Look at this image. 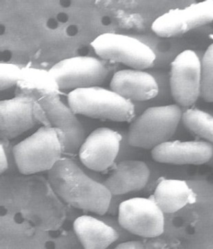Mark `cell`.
I'll return each instance as SVG.
<instances>
[{
    "instance_id": "1",
    "label": "cell",
    "mask_w": 213,
    "mask_h": 249,
    "mask_svg": "<svg viewBox=\"0 0 213 249\" xmlns=\"http://www.w3.org/2000/svg\"><path fill=\"white\" fill-rule=\"evenodd\" d=\"M96 174L73 159L61 158L48 171V180L54 192L70 205L103 215L107 213L112 195L95 179Z\"/></svg>"
},
{
    "instance_id": "2",
    "label": "cell",
    "mask_w": 213,
    "mask_h": 249,
    "mask_svg": "<svg viewBox=\"0 0 213 249\" xmlns=\"http://www.w3.org/2000/svg\"><path fill=\"white\" fill-rule=\"evenodd\" d=\"M65 134L56 127L44 125L13 147L20 173L30 175L49 171L64 154Z\"/></svg>"
},
{
    "instance_id": "3",
    "label": "cell",
    "mask_w": 213,
    "mask_h": 249,
    "mask_svg": "<svg viewBox=\"0 0 213 249\" xmlns=\"http://www.w3.org/2000/svg\"><path fill=\"white\" fill-rule=\"evenodd\" d=\"M68 101L74 114L92 119L132 122L136 115L134 102L100 86L73 89Z\"/></svg>"
},
{
    "instance_id": "4",
    "label": "cell",
    "mask_w": 213,
    "mask_h": 249,
    "mask_svg": "<svg viewBox=\"0 0 213 249\" xmlns=\"http://www.w3.org/2000/svg\"><path fill=\"white\" fill-rule=\"evenodd\" d=\"M182 117V109L178 105L149 107L129 125L126 134L129 145L154 149L172 137Z\"/></svg>"
},
{
    "instance_id": "5",
    "label": "cell",
    "mask_w": 213,
    "mask_h": 249,
    "mask_svg": "<svg viewBox=\"0 0 213 249\" xmlns=\"http://www.w3.org/2000/svg\"><path fill=\"white\" fill-rule=\"evenodd\" d=\"M117 67V64L101 58L79 56L56 63L49 72L60 90H73L101 86Z\"/></svg>"
},
{
    "instance_id": "6",
    "label": "cell",
    "mask_w": 213,
    "mask_h": 249,
    "mask_svg": "<svg viewBox=\"0 0 213 249\" xmlns=\"http://www.w3.org/2000/svg\"><path fill=\"white\" fill-rule=\"evenodd\" d=\"M91 46L101 59L136 70L149 69L156 60V53L149 45L126 35L103 33L91 41Z\"/></svg>"
},
{
    "instance_id": "7",
    "label": "cell",
    "mask_w": 213,
    "mask_h": 249,
    "mask_svg": "<svg viewBox=\"0 0 213 249\" xmlns=\"http://www.w3.org/2000/svg\"><path fill=\"white\" fill-rule=\"evenodd\" d=\"M118 215L121 225L133 235L154 238L164 232V213L151 197L123 200Z\"/></svg>"
},
{
    "instance_id": "8",
    "label": "cell",
    "mask_w": 213,
    "mask_h": 249,
    "mask_svg": "<svg viewBox=\"0 0 213 249\" xmlns=\"http://www.w3.org/2000/svg\"><path fill=\"white\" fill-rule=\"evenodd\" d=\"M42 124L47 117L38 101L28 97H16L0 102V137L11 140Z\"/></svg>"
},
{
    "instance_id": "9",
    "label": "cell",
    "mask_w": 213,
    "mask_h": 249,
    "mask_svg": "<svg viewBox=\"0 0 213 249\" xmlns=\"http://www.w3.org/2000/svg\"><path fill=\"white\" fill-rule=\"evenodd\" d=\"M171 94L179 106L189 107L197 101L201 92V60L197 53L186 50L171 64Z\"/></svg>"
},
{
    "instance_id": "10",
    "label": "cell",
    "mask_w": 213,
    "mask_h": 249,
    "mask_svg": "<svg viewBox=\"0 0 213 249\" xmlns=\"http://www.w3.org/2000/svg\"><path fill=\"white\" fill-rule=\"evenodd\" d=\"M213 21V0L168 11L154 21L151 29L163 38L182 36Z\"/></svg>"
},
{
    "instance_id": "11",
    "label": "cell",
    "mask_w": 213,
    "mask_h": 249,
    "mask_svg": "<svg viewBox=\"0 0 213 249\" xmlns=\"http://www.w3.org/2000/svg\"><path fill=\"white\" fill-rule=\"evenodd\" d=\"M38 103L47 117L48 126L56 127L64 133V154L75 155L86 139L85 129L76 114L56 93L45 94Z\"/></svg>"
},
{
    "instance_id": "12",
    "label": "cell",
    "mask_w": 213,
    "mask_h": 249,
    "mask_svg": "<svg viewBox=\"0 0 213 249\" xmlns=\"http://www.w3.org/2000/svg\"><path fill=\"white\" fill-rule=\"evenodd\" d=\"M123 135L108 127L94 129L83 141L79 150L80 161L85 167L103 172L116 163Z\"/></svg>"
},
{
    "instance_id": "13",
    "label": "cell",
    "mask_w": 213,
    "mask_h": 249,
    "mask_svg": "<svg viewBox=\"0 0 213 249\" xmlns=\"http://www.w3.org/2000/svg\"><path fill=\"white\" fill-rule=\"evenodd\" d=\"M213 155L212 145L204 141H166L151 151L156 162L173 165H203Z\"/></svg>"
},
{
    "instance_id": "14",
    "label": "cell",
    "mask_w": 213,
    "mask_h": 249,
    "mask_svg": "<svg viewBox=\"0 0 213 249\" xmlns=\"http://www.w3.org/2000/svg\"><path fill=\"white\" fill-rule=\"evenodd\" d=\"M111 90L132 102L154 99L159 92L157 81L150 73L141 70L117 71L111 79Z\"/></svg>"
},
{
    "instance_id": "15",
    "label": "cell",
    "mask_w": 213,
    "mask_h": 249,
    "mask_svg": "<svg viewBox=\"0 0 213 249\" xmlns=\"http://www.w3.org/2000/svg\"><path fill=\"white\" fill-rule=\"evenodd\" d=\"M114 169L103 184L112 196L125 195L144 189L150 177V170L145 162L124 160L115 164Z\"/></svg>"
},
{
    "instance_id": "16",
    "label": "cell",
    "mask_w": 213,
    "mask_h": 249,
    "mask_svg": "<svg viewBox=\"0 0 213 249\" xmlns=\"http://www.w3.org/2000/svg\"><path fill=\"white\" fill-rule=\"evenodd\" d=\"M74 231L83 248L105 249L116 243L119 235L98 216L82 215L74 222Z\"/></svg>"
},
{
    "instance_id": "17",
    "label": "cell",
    "mask_w": 213,
    "mask_h": 249,
    "mask_svg": "<svg viewBox=\"0 0 213 249\" xmlns=\"http://www.w3.org/2000/svg\"><path fill=\"white\" fill-rule=\"evenodd\" d=\"M154 199L164 213H174L196 201V196L184 180L163 179L155 190Z\"/></svg>"
},
{
    "instance_id": "18",
    "label": "cell",
    "mask_w": 213,
    "mask_h": 249,
    "mask_svg": "<svg viewBox=\"0 0 213 249\" xmlns=\"http://www.w3.org/2000/svg\"><path fill=\"white\" fill-rule=\"evenodd\" d=\"M52 92L61 94L49 71L21 68V77L16 86V97H28L38 101L45 94Z\"/></svg>"
},
{
    "instance_id": "19",
    "label": "cell",
    "mask_w": 213,
    "mask_h": 249,
    "mask_svg": "<svg viewBox=\"0 0 213 249\" xmlns=\"http://www.w3.org/2000/svg\"><path fill=\"white\" fill-rule=\"evenodd\" d=\"M185 127L191 132L213 142V117L197 108L188 109L182 114Z\"/></svg>"
},
{
    "instance_id": "20",
    "label": "cell",
    "mask_w": 213,
    "mask_h": 249,
    "mask_svg": "<svg viewBox=\"0 0 213 249\" xmlns=\"http://www.w3.org/2000/svg\"><path fill=\"white\" fill-rule=\"evenodd\" d=\"M200 97L206 102H213V43L201 61Z\"/></svg>"
},
{
    "instance_id": "21",
    "label": "cell",
    "mask_w": 213,
    "mask_h": 249,
    "mask_svg": "<svg viewBox=\"0 0 213 249\" xmlns=\"http://www.w3.org/2000/svg\"><path fill=\"white\" fill-rule=\"evenodd\" d=\"M0 89L5 90L17 86L21 77V68L9 63L0 64Z\"/></svg>"
},
{
    "instance_id": "22",
    "label": "cell",
    "mask_w": 213,
    "mask_h": 249,
    "mask_svg": "<svg viewBox=\"0 0 213 249\" xmlns=\"http://www.w3.org/2000/svg\"><path fill=\"white\" fill-rule=\"evenodd\" d=\"M98 217L103 220V221L106 222V224L112 227L117 231V233H119V238L115 243L116 244L115 246L121 243V242L131 240L133 234L126 231L125 229L123 228L121 224H120L118 217L116 218V217L110 216V215H106V214L103 215H98Z\"/></svg>"
},
{
    "instance_id": "23",
    "label": "cell",
    "mask_w": 213,
    "mask_h": 249,
    "mask_svg": "<svg viewBox=\"0 0 213 249\" xmlns=\"http://www.w3.org/2000/svg\"><path fill=\"white\" fill-rule=\"evenodd\" d=\"M146 248L145 244L139 240H128V241L121 242L115 247L117 249H141Z\"/></svg>"
},
{
    "instance_id": "24",
    "label": "cell",
    "mask_w": 213,
    "mask_h": 249,
    "mask_svg": "<svg viewBox=\"0 0 213 249\" xmlns=\"http://www.w3.org/2000/svg\"><path fill=\"white\" fill-rule=\"evenodd\" d=\"M123 196L124 195L112 196L111 197L110 205L107 212L110 215H115L119 212L120 204L124 200H123Z\"/></svg>"
},
{
    "instance_id": "25",
    "label": "cell",
    "mask_w": 213,
    "mask_h": 249,
    "mask_svg": "<svg viewBox=\"0 0 213 249\" xmlns=\"http://www.w3.org/2000/svg\"><path fill=\"white\" fill-rule=\"evenodd\" d=\"M9 169L7 154L2 145H0V172L4 173Z\"/></svg>"
}]
</instances>
